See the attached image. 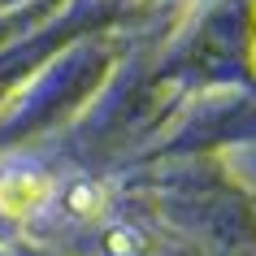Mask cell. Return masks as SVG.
<instances>
[{
  "label": "cell",
  "mask_w": 256,
  "mask_h": 256,
  "mask_svg": "<svg viewBox=\"0 0 256 256\" xmlns=\"http://www.w3.org/2000/svg\"><path fill=\"white\" fill-rule=\"evenodd\" d=\"M66 208L74 217H96L100 208H104V187L92 182V178H78V182L66 191Z\"/></svg>",
  "instance_id": "7a4b0ae2"
},
{
  "label": "cell",
  "mask_w": 256,
  "mask_h": 256,
  "mask_svg": "<svg viewBox=\"0 0 256 256\" xmlns=\"http://www.w3.org/2000/svg\"><path fill=\"white\" fill-rule=\"evenodd\" d=\"M48 178L35 174V170H9V174H0V208L4 213H35V208H44V200H48Z\"/></svg>",
  "instance_id": "6da1fadb"
},
{
  "label": "cell",
  "mask_w": 256,
  "mask_h": 256,
  "mask_svg": "<svg viewBox=\"0 0 256 256\" xmlns=\"http://www.w3.org/2000/svg\"><path fill=\"white\" fill-rule=\"evenodd\" d=\"M104 252L108 256H139V234L130 226H118L104 234Z\"/></svg>",
  "instance_id": "3957f363"
}]
</instances>
